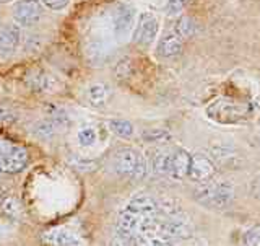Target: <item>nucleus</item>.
I'll return each mask as SVG.
<instances>
[{
	"mask_svg": "<svg viewBox=\"0 0 260 246\" xmlns=\"http://www.w3.org/2000/svg\"><path fill=\"white\" fill-rule=\"evenodd\" d=\"M134 18H135V13L132 8L120 7V10L116 15V24H114V28H116V33L119 36L130 30V26L134 24Z\"/></svg>",
	"mask_w": 260,
	"mask_h": 246,
	"instance_id": "obj_15",
	"label": "nucleus"
},
{
	"mask_svg": "<svg viewBox=\"0 0 260 246\" xmlns=\"http://www.w3.org/2000/svg\"><path fill=\"white\" fill-rule=\"evenodd\" d=\"M213 158L221 163V165H234L236 167V158H238V155H236L233 150L230 149H224V147H221V149H213Z\"/></svg>",
	"mask_w": 260,
	"mask_h": 246,
	"instance_id": "obj_23",
	"label": "nucleus"
},
{
	"mask_svg": "<svg viewBox=\"0 0 260 246\" xmlns=\"http://www.w3.org/2000/svg\"><path fill=\"white\" fill-rule=\"evenodd\" d=\"M21 43V30L18 24H5L0 28V54L12 56Z\"/></svg>",
	"mask_w": 260,
	"mask_h": 246,
	"instance_id": "obj_11",
	"label": "nucleus"
},
{
	"mask_svg": "<svg viewBox=\"0 0 260 246\" xmlns=\"http://www.w3.org/2000/svg\"><path fill=\"white\" fill-rule=\"evenodd\" d=\"M142 139L148 144H165L171 141V134L166 129H146L142 132Z\"/></svg>",
	"mask_w": 260,
	"mask_h": 246,
	"instance_id": "obj_22",
	"label": "nucleus"
},
{
	"mask_svg": "<svg viewBox=\"0 0 260 246\" xmlns=\"http://www.w3.org/2000/svg\"><path fill=\"white\" fill-rule=\"evenodd\" d=\"M216 173V165L207 155L195 153L190 157V167H189V176L195 183H207Z\"/></svg>",
	"mask_w": 260,
	"mask_h": 246,
	"instance_id": "obj_8",
	"label": "nucleus"
},
{
	"mask_svg": "<svg viewBox=\"0 0 260 246\" xmlns=\"http://www.w3.org/2000/svg\"><path fill=\"white\" fill-rule=\"evenodd\" d=\"M0 18H2V13H0Z\"/></svg>",
	"mask_w": 260,
	"mask_h": 246,
	"instance_id": "obj_35",
	"label": "nucleus"
},
{
	"mask_svg": "<svg viewBox=\"0 0 260 246\" xmlns=\"http://www.w3.org/2000/svg\"><path fill=\"white\" fill-rule=\"evenodd\" d=\"M260 241V227H252L242 235V246H255Z\"/></svg>",
	"mask_w": 260,
	"mask_h": 246,
	"instance_id": "obj_26",
	"label": "nucleus"
},
{
	"mask_svg": "<svg viewBox=\"0 0 260 246\" xmlns=\"http://www.w3.org/2000/svg\"><path fill=\"white\" fill-rule=\"evenodd\" d=\"M16 119L15 113L10 111L5 106H0V122H13Z\"/></svg>",
	"mask_w": 260,
	"mask_h": 246,
	"instance_id": "obj_30",
	"label": "nucleus"
},
{
	"mask_svg": "<svg viewBox=\"0 0 260 246\" xmlns=\"http://www.w3.org/2000/svg\"><path fill=\"white\" fill-rule=\"evenodd\" d=\"M112 246H137L135 236H134V238H127V236L116 235V236H114V240H112Z\"/></svg>",
	"mask_w": 260,
	"mask_h": 246,
	"instance_id": "obj_29",
	"label": "nucleus"
},
{
	"mask_svg": "<svg viewBox=\"0 0 260 246\" xmlns=\"http://www.w3.org/2000/svg\"><path fill=\"white\" fill-rule=\"evenodd\" d=\"M57 130H59V127H57L51 119L38 121L36 124L32 126V134L38 139H41V141H51V139L55 137Z\"/></svg>",
	"mask_w": 260,
	"mask_h": 246,
	"instance_id": "obj_17",
	"label": "nucleus"
},
{
	"mask_svg": "<svg viewBox=\"0 0 260 246\" xmlns=\"http://www.w3.org/2000/svg\"><path fill=\"white\" fill-rule=\"evenodd\" d=\"M114 171L122 178L142 179L148 173V163L143 155L132 149V147H122L112 157Z\"/></svg>",
	"mask_w": 260,
	"mask_h": 246,
	"instance_id": "obj_1",
	"label": "nucleus"
},
{
	"mask_svg": "<svg viewBox=\"0 0 260 246\" xmlns=\"http://www.w3.org/2000/svg\"><path fill=\"white\" fill-rule=\"evenodd\" d=\"M127 206L143 215L158 217V201L153 199L148 194H137L128 201Z\"/></svg>",
	"mask_w": 260,
	"mask_h": 246,
	"instance_id": "obj_13",
	"label": "nucleus"
},
{
	"mask_svg": "<svg viewBox=\"0 0 260 246\" xmlns=\"http://www.w3.org/2000/svg\"><path fill=\"white\" fill-rule=\"evenodd\" d=\"M189 167H190V155L184 149H176L171 155V163H169V173L176 181H181L187 175H189Z\"/></svg>",
	"mask_w": 260,
	"mask_h": 246,
	"instance_id": "obj_12",
	"label": "nucleus"
},
{
	"mask_svg": "<svg viewBox=\"0 0 260 246\" xmlns=\"http://www.w3.org/2000/svg\"><path fill=\"white\" fill-rule=\"evenodd\" d=\"M69 163L75 170L83 171V173H85V171H94L98 168V161L96 160L83 157V155H78V153L70 155V157H69Z\"/></svg>",
	"mask_w": 260,
	"mask_h": 246,
	"instance_id": "obj_21",
	"label": "nucleus"
},
{
	"mask_svg": "<svg viewBox=\"0 0 260 246\" xmlns=\"http://www.w3.org/2000/svg\"><path fill=\"white\" fill-rule=\"evenodd\" d=\"M41 4L52 12H60L70 4V0H41Z\"/></svg>",
	"mask_w": 260,
	"mask_h": 246,
	"instance_id": "obj_28",
	"label": "nucleus"
},
{
	"mask_svg": "<svg viewBox=\"0 0 260 246\" xmlns=\"http://www.w3.org/2000/svg\"><path fill=\"white\" fill-rule=\"evenodd\" d=\"M171 155L173 150H158L153 155L151 160V168L156 175L165 176L169 173V163H171Z\"/></svg>",
	"mask_w": 260,
	"mask_h": 246,
	"instance_id": "obj_16",
	"label": "nucleus"
},
{
	"mask_svg": "<svg viewBox=\"0 0 260 246\" xmlns=\"http://www.w3.org/2000/svg\"><path fill=\"white\" fill-rule=\"evenodd\" d=\"M78 142L83 147H91L96 142V132L93 127H83L78 130Z\"/></svg>",
	"mask_w": 260,
	"mask_h": 246,
	"instance_id": "obj_25",
	"label": "nucleus"
},
{
	"mask_svg": "<svg viewBox=\"0 0 260 246\" xmlns=\"http://www.w3.org/2000/svg\"><path fill=\"white\" fill-rule=\"evenodd\" d=\"M43 241L51 246H85V241L75 232L63 227H55L43 233Z\"/></svg>",
	"mask_w": 260,
	"mask_h": 246,
	"instance_id": "obj_10",
	"label": "nucleus"
},
{
	"mask_svg": "<svg viewBox=\"0 0 260 246\" xmlns=\"http://www.w3.org/2000/svg\"><path fill=\"white\" fill-rule=\"evenodd\" d=\"M109 129H111V132H114L120 139H132L135 134L134 124L127 119H111Z\"/></svg>",
	"mask_w": 260,
	"mask_h": 246,
	"instance_id": "obj_19",
	"label": "nucleus"
},
{
	"mask_svg": "<svg viewBox=\"0 0 260 246\" xmlns=\"http://www.w3.org/2000/svg\"><path fill=\"white\" fill-rule=\"evenodd\" d=\"M156 232L166 236L171 241L174 240H185L192 236V227L185 218H181V215L169 217L166 220H158V228Z\"/></svg>",
	"mask_w": 260,
	"mask_h": 246,
	"instance_id": "obj_6",
	"label": "nucleus"
},
{
	"mask_svg": "<svg viewBox=\"0 0 260 246\" xmlns=\"http://www.w3.org/2000/svg\"><path fill=\"white\" fill-rule=\"evenodd\" d=\"M44 13L41 0H16L12 7L13 20L21 26H32L36 24Z\"/></svg>",
	"mask_w": 260,
	"mask_h": 246,
	"instance_id": "obj_4",
	"label": "nucleus"
},
{
	"mask_svg": "<svg viewBox=\"0 0 260 246\" xmlns=\"http://www.w3.org/2000/svg\"><path fill=\"white\" fill-rule=\"evenodd\" d=\"M2 210L8 215V218H13V220L20 218V215H21V206L15 198H7L2 202Z\"/></svg>",
	"mask_w": 260,
	"mask_h": 246,
	"instance_id": "obj_24",
	"label": "nucleus"
},
{
	"mask_svg": "<svg viewBox=\"0 0 260 246\" xmlns=\"http://www.w3.org/2000/svg\"><path fill=\"white\" fill-rule=\"evenodd\" d=\"M190 0H168L166 4V13L168 15H177L189 5Z\"/></svg>",
	"mask_w": 260,
	"mask_h": 246,
	"instance_id": "obj_27",
	"label": "nucleus"
},
{
	"mask_svg": "<svg viewBox=\"0 0 260 246\" xmlns=\"http://www.w3.org/2000/svg\"><path fill=\"white\" fill-rule=\"evenodd\" d=\"M28 160H29L28 150L24 147L12 142L8 150L0 158V168H2V173H8V175L20 173L28 165Z\"/></svg>",
	"mask_w": 260,
	"mask_h": 246,
	"instance_id": "obj_7",
	"label": "nucleus"
},
{
	"mask_svg": "<svg viewBox=\"0 0 260 246\" xmlns=\"http://www.w3.org/2000/svg\"><path fill=\"white\" fill-rule=\"evenodd\" d=\"M13 232V227L8 224V222H0V241H4L7 240L8 236L12 235Z\"/></svg>",
	"mask_w": 260,
	"mask_h": 246,
	"instance_id": "obj_31",
	"label": "nucleus"
},
{
	"mask_svg": "<svg viewBox=\"0 0 260 246\" xmlns=\"http://www.w3.org/2000/svg\"><path fill=\"white\" fill-rule=\"evenodd\" d=\"M0 2H10V0H0Z\"/></svg>",
	"mask_w": 260,
	"mask_h": 246,
	"instance_id": "obj_34",
	"label": "nucleus"
},
{
	"mask_svg": "<svg viewBox=\"0 0 260 246\" xmlns=\"http://www.w3.org/2000/svg\"><path fill=\"white\" fill-rule=\"evenodd\" d=\"M195 201L211 210H224L234 201V189L230 183H215L200 189Z\"/></svg>",
	"mask_w": 260,
	"mask_h": 246,
	"instance_id": "obj_3",
	"label": "nucleus"
},
{
	"mask_svg": "<svg viewBox=\"0 0 260 246\" xmlns=\"http://www.w3.org/2000/svg\"><path fill=\"white\" fill-rule=\"evenodd\" d=\"M176 35L182 39L187 38H192L197 31V23H195L190 16H181L177 21H176Z\"/></svg>",
	"mask_w": 260,
	"mask_h": 246,
	"instance_id": "obj_20",
	"label": "nucleus"
},
{
	"mask_svg": "<svg viewBox=\"0 0 260 246\" xmlns=\"http://www.w3.org/2000/svg\"><path fill=\"white\" fill-rule=\"evenodd\" d=\"M182 51V39L176 33H168L158 43V54L161 57H174Z\"/></svg>",
	"mask_w": 260,
	"mask_h": 246,
	"instance_id": "obj_14",
	"label": "nucleus"
},
{
	"mask_svg": "<svg viewBox=\"0 0 260 246\" xmlns=\"http://www.w3.org/2000/svg\"><path fill=\"white\" fill-rule=\"evenodd\" d=\"M26 84L32 92H39V93H55V92H59L62 87V84L54 75L39 69L31 70L28 73Z\"/></svg>",
	"mask_w": 260,
	"mask_h": 246,
	"instance_id": "obj_9",
	"label": "nucleus"
},
{
	"mask_svg": "<svg viewBox=\"0 0 260 246\" xmlns=\"http://www.w3.org/2000/svg\"><path fill=\"white\" fill-rule=\"evenodd\" d=\"M250 194H252V198L260 201V176H257L254 181H252L250 184Z\"/></svg>",
	"mask_w": 260,
	"mask_h": 246,
	"instance_id": "obj_32",
	"label": "nucleus"
},
{
	"mask_svg": "<svg viewBox=\"0 0 260 246\" xmlns=\"http://www.w3.org/2000/svg\"><path fill=\"white\" fill-rule=\"evenodd\" d=\"M109 87L106 84H93L88 88V100L94 106H103L109 98Z\"/></svg>",
	"mask_w": 260,
	"mask_h": 246,
	"instance_id": "obj_18",
	"label": "nucleus"
},
{
	"mask_svg": "<svg viewBox=\"0 0 260 246\" xmlns=\"http://www.w3.org/2000/svg\"><path fill=\"white\" fill-rule=\"evenodd\" d=\"M249 114V106L231 100V98H218L207 108V116L221 124H234L246 119Z\"/></svg>",
	"mask_w": 260,
	"mask_h": 246,
	"instance_id": "obj_2",
	"label": "nucleus"
},
{
	"mask_svg": "<svg viewBox=\"0 0 260 246\" xmlns=\"http://www.w3.org/2000/svg\"><path fill=\"white\" fill-rule=\"evenodd\" d=\"M12 142H8V141H0V158H2V155L8 150V147H10ZM0 175H4L2 173V168H0Z\"/></svg>",
	"mask_w": 260,
	"mask_h": 246,
	"instance_id": "obj_33",
	"label": "nucleus"
},
{
	"mask_svg": "<svg viewBox=\"0 0 260 246\" xmlns=\"http://www.w3.org/2000/svg\"><path fill=\"white\" fill-rule=\"evenodd\" d=\"M159 23L158 18L150 12H143L138 16L137 26L134 31V43L138 46H150L158 35Z\"/></svg>",
	"mask_w": 260,
	"mask_h": 246,
	"instance_id": "obj_5",
	"label": "nucleus"
}]
</instances>
